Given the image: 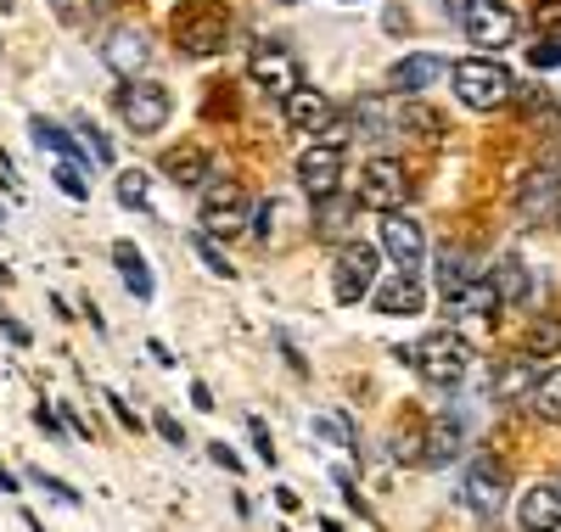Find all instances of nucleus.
<instances>
[{
  "mask_svg": "<svg viewBox=\"0 0 561 532\" xmlns=\"http://www.w3.org/2000/svg\"><path fill=\"white\" fill-rule=\"evenodd\" d=\"M528 409H534L539 420L561 426V365L545 370V375H534V386H528Z\"/></svg>",
  "mask_w": 561,
  "mask_h": 532,
  "instance_id": "obj_22",
  "label": "nucleus"
},
{
  "mask_svg": "<svg viewBox=\"0 0 561 532\" xmlns=\"http://www.w3.org/2000/svg\"><path fill=\"white\" fill-rule=\"evenodd\" d=\"M460 28L472 45H483V51H500V45L517 39V12L505 7V0H466L460 7Z\"/></svg>",
  "mask_w": 561,
  "mask_h": 532,
  "instance_id": "obj_4",
  "label": "nucleus"
},
{
  "mask_svg": "<svg viewBox=\"0 0 561 532\" xmlns=\"http://www.w3.org/2000/svg\"><path fill=\"white\" fill-rule=\"evenodd\" d=\"M192 404H197V409H203V415H208V409H214V393H208V381H192Z\"/></svg>",
  "mask_w": 561,
  "mask_h": 532,
  "instance_id": "obj_41",
  "label": "nucleus"
},
{
  "mask_svg": "<svg viewBox=\"0 0 561 532\" xmlns=\"http://www.w3.org/2000/svg\"><path fill=\"white\" fill-rule=\"evenodd\" d=\"M449 314H500V298H494V286H489V275L483 280H472L466 292L449 303Z\"/></svg>",
  "mask_w": 561,
  "mask_h": 532,
  "instance_id": "obj_26",
  "label": "nucleus"
},
{
  "mask_svg": "<svg viewBox=\"0 0 561 532\" xmlns=\"http://www.w3.org/2000/svg\"><path fill=\"white\" fill-rule=\"evenodd\" d=\"M370 280H377V247H365V241H348V247L337 253V269H332V292L337 303H359L370 292Z\"/></svg>",
  "mask_w": 561,
  "mask_h": 532,
  "instance_id": "obj_9",
  "label": "nucleus"
},
{
  "mask_svg": "<svg viewBox=\"0 0 561 532\" xmlns=\"http://www.w3.org/2000/svg\"><path fill=\"white\" fill-rule=\"evenodd\" d=\"M0 190H12V197H18V169H12L7 152H0Z\"/></svg>",
  "mask_w": 561,
  "mask_h": 532,
  "instance_id": "obj_40",
  "label": "nucleus"
},
{
  "mask_svg": "<svg viewBox=\"0 0 561 532\" xmlns=\"http://www.w3.org/2000/svg\"><path fill=\"white\" fill-rule=\"evenodd\" d=\"M113 264H118V275H124V286H129V298H140V303H152V269H147V258H140V247L135 241H113Z\"/></svg>",
  "mask_w": 561,
  "mask_h": 532,
  "instance_id": "obj_20",
  "label": "nucleus"
},
{
  "mask_svg": "<svg viewBox=\"0 0 561 532\" xmlns=\"http://www.w3.org/2000/svg\"><path fill=\"white\" fill-rule=\"evenodd\" d=\"M51 7H57V12H62V18H68V12H73V0H51Z\"/></svg>",
  "mask_w": 561,
  "mask_h": 532,
  "instance_id": "obj_45",
  "label": "nucleus"
},
{
  "mask_svg": "<svg viewBox=\"0 0 561 532\" xmlns=\"http://www.w3.org/2000/svg\"><path fill=\"white\" fill-rule=\"evenodd\" d=\"M314 431H320V438H332V443H343L348 454H359V449H354V443H359V438H354V420H343V415H320Z\"/></svg>",
  "mask_w": 561,
  "mask_h": 532,
  "instance_id": "obj_30",
  "label": "nucleus"
},
{
  "mask_svg": "<svg viewBox=\"0 0 561 532\" xmlns=\"http://www.w3.org/2000/svg\"><path fill=\"white\" fill-rule=\"evenodd\" d=\"M225 34H230V18H225V7H208V0H197V7H185V12L174 18V39H180L192 57L219 51Z\"/></svg>",
  "mask_w": 561,
  "mask_h": 532,
  "instance_id": "obj_8",
  "label": "nucleus"
},
{
  "mask_svg": "<svg viewBox=\"0 0 561 532\" xmlns=\"http://www.w3.org/2000/svg\"><path fill=\"white\" fill-rule=\"evenodd\" d=\"M489 286H494L500 309H523V303H528V292H534V275H528V264H523L517 253H505V258L489 269Z\"/></svg>",
  "mask_w": 561,
  "mask_h": 532,
  "instance_id": "obj_18",
  "label": "nucleus"
},
{
  "mask_svg": "<svg viewBox=\"0 0 561 532\" xmlns=\"http://www.w3.org/2000/svg\"><path fill=\"white\" fill-rule=\"evenodd\" d=\"M444 73H449V62L438 51H415V57H404V62L388 68V90L393 95H421V90H433Z\"/></svg>",
  "mask_w": 561,
  "mask_h": 532,
  "instance_id": "obj_13",
  "label": "nucleus"
},
{
  "mask_svg": "<svg viewBox=\"0 0 561 532\" xmlns=\"http://www.w3.org/2000/svg\"><path fill=\"white\" fill-rule=\"evenodd\" d=\"M517 527L523 532H556L561 527V488L556 482H539V488H528L517 499Z\"/></svg>",
  "mask_w": 561,
  "mask_h": 532,
  "instance_id": "obj_16",
  "label": "nucleus"
},
{
  "mask_svg": "<svg viewBox=\"0 0 561 532\" xmlns=\"http://www.w3.org/2000/svg\"><path fill=\"white\" fill-rule=\"evenodd\" d=\"M248 438H253V454H259L264 465H275V443H270V426H264L259 415H248Z\"/></svg>",
  "mask_w": 561,
  "mask_h": 532,
  "instance_id": "obj_35",
  "label": "nucleus"
},
{
  "mask_svg": "<svg viewBox=\"0 0 561 532\" xmlns=\"http://www.w3.org/2000/svg\"><path fill=\"white\" fill-rule=\"evenodd\" d=\"M320 532H343V527H337V521H332V516H325V521H320Z\"/></svg>",
  "mask_w": 561,
  "mask_h": 532,
  "instance_id": "obj_46",
  "label": "nucleus"
},
{
  "mask_svg": "<svg viewBox=\"0 0 561 532\" xmlns=\"http://www.w3.org/2000/svg\"><path fill=\"white\" fill-rule=\"evenodd\" d=\"M163 174H169L174 185H203V180H208V152H203V147H174V152L163 158Z\"/></svg>",
  "mask_w": 561,
  "mask_h": 532,
  "instance_id": "obj_23",
  "label": "nucleus"
},
{
  "mask_svg": "<svg viewBox=\"0 0 561 532\" xmlns=\"http://www.w3.org/2000/svg\"><path fill=\"white\" fill-rule=\"evenodd\" d=\"M343 140H314V147H304L298 152V180H304V190L309 197H332L337 190V180H343Z\"/></svg>",
  "mask_w": 561,
  "mask_h": 532,
  "instance_id": "obj_10",
  "label": "nucleus"
},
{
  "mask_svg": "<svg viewBox=\"0 0 561 532\" xmlns=\"http://www.w3.org/2000/svg\"><path fill=\"white\" fill-rule=\"evenodd\" d=\"M348 219H354V203L348 197H337V190H332V197H314V230L320 235H343Z\"/></svg>",
  "mask_w": 561,
  "mask_h": 532,
  "instance_id": "obj_25",
  "label": "nucleus"
},
{
  "mask_svg": "<svg viewBox=\"0 0 561 532\" xmlns=\"http://www.w3.org/2000/svg\"><path fill=\"white\" fill-rule=\"evenodd\" d=\"M12 7H18V0H0V12H12Z\"/></svg>",
  "mask_w": 561,
  "mask_h": 532,
  "instance_id": "obj_48",
  "label": "nucleus"
},
{
  "mask_svg": "<svg viewBox=\"0 0 561 532\" xmlns=\"http://www.w3.org/2000/svg\"><path fill=\"white\" fill-rule=\"evenodd\" d=\"M377 235H382V247H388V258H393L399 269H415L421 253H427V235H421V224H415L410 213H382Z\"/></svg>",
  "mask_w": 561,
  "mask_h": 532,
  "instance_id": "obj_12",
  "label": "nucleus"
},
{
  "mask_svg": "<svg viewBox=\"0 0 561 532\" xmlns=\"http://www.w3.org/2000/svg\"><path fill=\"white\" fill-rule=\"evenodd\" d=\"M280 118H287V129H298V135H325L337 124V107L325 102L320 90H309V84H298L287 102H280Z\"/></svg>",
  "mask_w": 561,
  "mask_h": 532,
  "instance_id": "obj_11",
  "label": "nucleus"
},
{
  "mask_svg": "<svg viewBox=\"0 0 561 532\" xmlns=\"http://www.w3.org/2000/svg\"><path fill=\"white\" fill-rule=\"evenodd\" d=\"M421 303H427V286H421L415 269H393V275L377 286V314L404 320V314H421Z\"/></svg>",
  "mask_w": 561,
  "mask_h": 532,
  "instance_id": "obj_14",
  "label": "nucleus"
},
{
  "mask_svg": "<svg viewBox=\"0 0 561 532\" xmlns=\"http://www.w3.org/2000/svg\"><path fill=\"white\" fill-rule=\"evenodd\" d=\"M455 79V95H460V107H472V113H494L511 102V90H517V79H511V68H500L494 57H466L449 68Z\"/></svg>",
  "mask_w": 561,
  "mask_h": 532,
  "instance_id": "obj_2",
  "label": "nucleus"
},
{
  "mask_svg": "<svg viewBox=\"0 0 561 532\" xmlns=\"http://www.w3.org/2000/svg\"><path fill=\"white\" fill-rule=\"evenodd\" d=\"M410 197V180L399 158H370L359 174V208H377V213H399V203Z\"/></svg>",
  "mask_w": 561,
  "mask_h": 532,
  "instance_id": "obj_6",
  "label": "nucleus"
},
{
  "mask_svg": "<svg viewBox=\"0 0 561 532\" xmlns=\"http://www.w3.org/2000/svg\"><path fill=\"white\" fill-rule=\"evenodd\" d=\"M57 185H62V197H73V203L90 197V185H84V169H79V163H57Z\"/></svg>",
  "mask_w": 561,
  "mask_h": 532,
  "instance_id": "obj_32",
  "label": "nucleus"
},
{
  "mask_svg": "<svg viewBox=\"0 0 561 532\" xmlns=\"http://www.w3.org/2000/svg\"><path fill=\"white\" fill-rule=\"evenodd\" d=\"M169 90L163 84H152V79H129L124 90H118V113H124V124L135 129V135H158L163 124H169Z\"/></svg>",
  "mask_w": 561,
  "mask_h": 532,
  "instance_id": "obj_5",
  "label": "nucleus"
},
{
  "mask_svg": "<svg viewBox=\"0 0 561 532\" xmlns=\"http://www.w3.org/2000/svg\"><path fill=\"white\" fill-rule=\"evenodd\" d=\"M118 203L124 208H147L152 203V174L147 169H124L118 174Z\"/></svg>",
  "mask_w": 561,
  "mask_h": 532,
  "instance_id": "obj_27",
  "label": "nucleus"
},
{
  "mask_svg": "<svg viewBox=\"0 0 561 532\" xmlns=\"http://www.w3.org/2000/svg\"><path fill=\"white\" fill-rule=\"evenodd\" d=\"M534 28L545 39H561V0H539V7H534Z\"/></svg>",
  "mask_w": 561,
  "mask_h": 532,
  "instance_id": "obj_33",
  "label": "nucleus"
},
{
  "mask_svg": "<svg viewBox=\"0 0 561 532\" xmlns=\"http://www.w3.org/2000/svg\"><path fill=\"white\" fill-rule=\"evenodd\" d=\"M0 494H18V476H12L7 465H0Z\"/></svg>",
  "mask_w": 561,
  "mask_h": 532,
  "instance_id": "obj_44",
  "label": "nucleus"
},
{
  "mask_svg": "<svg viewBox=\"0 0 561 532\" xmlns=\"http://www.w3.org/2000/svg\"><path fill=\"white\" fill-rule=\"evenodd\" d=\"M275 505H280V510L293 516V510H298V494H293V488H275Z\"/></svg>",
  "mask_w": 561,
  "mask_h": 532,
  "instance_id": "obj_43",
  "label": "nucleus"
},
{
  "mask_svg": "<svg viewBox=\"0 0 561 532\" xmlns=\"http://www.w3.org/2000/svg\"><path fill=\"white\" fill-rule=\"evenodd\" d=\"M556 488H561V482H556Z\"/></svg>",
  "mask_w": 561,
  "mask_h": 532,
  "instance_id": "obj_51",
  "label": "nucleus"
},
{
  "mask_svg": "<svg viewBox=\"0 0 561 532\" xmlns=\"http://www.w3.org/2000/svg\"><path fill=\"white\" fill-rule=\"evenodd\" d=\"M197 219H203V235L230 241V235H242V230L253 224V203H248V190H242L237 180H208Z\"/></svg>",
  "mask_w": 561,
  "mask_h": 532,
  "instance_id": "obj_3",
  "label": "nucleus"
},
{
  "mask_svg": "<svg viewBox=\"0 0 561 532\" xmlns=\"http://www.w3.org/2000/svg\"><path fill=\"white\" fill-rule=\"evenodd\" d=\"M444 7H449V12H460V7H466V0H444Z\"/></svg>",
  "mask_w": 561,
  "mask_h": 532,
  "instance_id": "obj_47",
  "label": "nucleus"
},
{
  "mask_svg": "<svg viewBox=\"0 0 561 532\" xmlns=\"http://www.w3.org/2000/svg\"><path fill=\"white\" fill-rule=\"evenodd\" d=\"M158 431H163V438H169L174 449H185V431H180V420H174V415H158Z\"/></svg>",
  "mask_w": 561,
  "mask_h": 532,
  "instance_id": "obj_39",
  "label": "nucleus"
},
{
  "mask_svg": "<svg viewBox=\"0 0 561 532\" xmlns=\"http://www.w3.org/2000/svg\"><path fill=\"white\" fill-rule=\"evenodd\" d=\"M354 124H359V135H365V140L388 135V118H382V107H377V102H359V107H354Z\"/></svg>",
  "mask_w": 561,
  "mask_h": 532,
  "instance_id": "obj_31",
  "label": "nucleus"
},
{
  "mask_svg": "<svg viewBox=\"0 0 561 532\" xmlns=\"http://www.w3.org/2000/svg\"><path fill=\"white\" fill-rule=\"evenodd\" d=\"M472 280H478V269L466 264L460 253H444V258H438V298H444V309H449V303H455Z\"/></svg>",
  "mask_w": 561,
  "mask_h": 532,
  "instance_id": "obj_24",
  "label": "nucleus"
},
{
  "mask_svg": "<svg viewBox=\"0 0 561 532\" xmlns=\"http://www.w3.org/2000/svg\"><path fill=\"white\" fill-rule=\"evenodd\" d=\"M28 532H39V521H34V516H28Z\"/></svg>",
  "mask_w": 561,
  "mask_h": 532,
  "instance_id": "obj_49",
  "label": "nucleus"
},
{
  "mask_svg": "<svg viewBox=\"0 0 561 532\" xmlns=\"http://www.w3.org/2000/svg\"><path fill=\"white\" fill-rule=\"evenodd\" d=\"M393 359L399 365H415L421 375L438 386V393H455V386L472 375V348H466L455 331H433L421 348H393Z\"/></svg>",
  "mask_w": 561,
  "mask_h": 532,
  "instance_id": "obj_1",
  "label": "nucleus"
},
{
  "mask_svg": "<svg viewBox=\"0 0 561 532\" xmlns=\"http://www.w3.org/2000/svg\"><path fill=\"white\" fill-rule=\"evenodd\" d=\"M556 348H561V320H539V325L528 331V348H523V354H528V359H550Z\"/></svg>",
  "mask_w": 561,
  "mask_h": 532,
  "instance_id": "obj_29",
  "label": "nucleus"
},
{
  "mask_svg": "<svg viewBox=\"0 0 561 532\" xmlns=\"http://www.w3.org/2000/svg\"><path fill=\"white\" fill-rule=\"evenodd\" d=\"M107 409H113V420H118L124 431H140V415H135V409H129L118 393H107Z\"/></svg>",
  "mask_w": 561,
  "mask_h": 532,
  "instance_id": "obj_37",
  "label": "nucleus"
},
{
  "mask_svg": "<svg viewBox=\"0 0 561 532\" xmlns=\"http://www.w3.org/2000/svg\"><path fill=\"white\" fill-rule=\"evenodd\" d=\"M192 253L203 258V269H208V275H219V280H237V264H230V258L214 247V235H203V230H197V235H192Z\"/></svg>",
  "mask_w": 561,
  "mask_h": 532,
  "instance_id": "obj_28",
  "label": "nucleus"
},
{
  "mask_svg": "<svg viewBox=\"0 0 561 532\" xmlns=\"http://www.w3.org/2000/svg\"><path fill=\"white\" fill-rule=\"evenodd\" d=\"M556 224H561V208H556Z\"/></svg>",
  "mask_w": 561,
  "mask_h": 532,
  "instance_id": "obj_50",
  "label": "nucleus"
},
{
  "mask_svg": "<svg viewBox=\"0 0 561 532\" xmlns=\"http://www.w3.org/2000/svg\"><path fill=\"white\" fill-rule=\"evenodd\" d=\"M466 505H472L478 516H494L505 505V471H500V460H478L472 471H466Z\"/></svg>",
  "mask_w": 561,
  "mask_h": 532,
  "instance_id": "obj_17",
  "label": "nucleus"
},
{
  "mask_svg": "<svg viewBox=\"0 0 561 532\" xmlns=\"http://www.w3.org/2000/svg\"><path fill=\"white\" fill-rule=\"evenodd\" d=\"M248 73L264 95H275V102H287V95L304 84V68H298V57L287 51V45H259V51L248 57Z\"/></svg>",
  "mask_w": 561,
  "mask_h": 532,
  "instance_id": "obj_7",
  "label": "nucleus"
},
{
  "mask_svg": "<svg viewBox=\"0 0 561 532\" xmlns=\"http://www.w3.org/2000/svg\"><path fill=\"white\" fill-rule=\"evenodd\" d=\"M28 482H34V488H45V494H51L57 505H79V494L68 488V482H57L51 471H28Z\"/></svg>",
  "mask_w": 561,
  "mask_h": 532,
  "instance_id": "obj_34",
  "label": "nucleus"
},
{
  "mask_svg": "<svg viewBox=\"0 0 561 532\" xmlns=\"http://www.w3.org/2000/svg\"><path fill=\"white\" fill-rule=\"evenodd\" d=\"M79 135L90 140V152H96V163H113V140H107L96 124H90V118H79Z\"/></svg>",
  "mask_w": 561,
  "mask_h": 532,
  "instance_id": "obj_36",
  "label": "nucleus"
},
{
  "mask_svg": "<svg viewBox=\"0 0 561 532\" xmlns=\"http://www.w3.org/2000/svg\"><path fill=\"white\" fill-rule=\"evenodd\" d=\"M208 454H214V460H219V465H225L230 476L242 471V460H237V449H230V443H208Z\"/></svg>",
  "mask_w": 561,
  "mask_h": 532,
  "instance_id": "obj_38",
  "label": "nucleus"
},
{
  "mask_svg": "<svg viewBox=\"0 0 561 532\" xmlns=\"http://www.w3.org/2000/svg\"><path fill=\"white\" fill-rule=\"evenodd\" d=\"M534 62H539V68H561V51H556V45H539Z\"/></svg>",
  "mask_w": 561,
  "mask_h": 532,
  "instance_id": "obj_42",
  "label": "nucleus"
},
{
  "mask_svg": "<svg viewBox=\"0 0 561 532\" xmlns=\"http://www.w3.org/2000/svg\"><path fill=\"white\" fill-rule=\"evenodd\" d=\"M460 449H466V415H460V409H449V415H438V420H433L427 443H421V460H427V465H449Z\"/></svg>",
  "mask_w": 561,
  "mask_h": 532,
  "instance_id": "obj_19",
  "label": "nucleus"
},
{
  "mask_svg": "<svg viewBox=\"0 0 561 532\" xmlns=\"http://www.w3.org/2000/svg\"><path fill=\"white\" fill-rule=\"evenodd\" d=\"M28 135H34V147H39V152H51L57 163H79V169H84V158H79V140H73L68 129H57L51 118H28Z\"/></svg>",
  "mask_w": 561,
  "mask_h": 532,
  "instance_id": "obj_21",
  "label": "nucleus"
},
{
  "mask_svg": "<svg viewBox=\"0 0 561 532\" xmlns=\"http://www.w3.org/2000/svg\"><path fill=\"white\" fill-rule=\"evenodd\" d=\"M102 62L129 79V73H140V68L152 62V39L140 34V28H113V34L102 39Z\"/></svg>",
  "mask_w": 561,
  "mask_h": 532,
  "instance_id": "obj_15",
  "label": "nucleus"
}]
</instances>
